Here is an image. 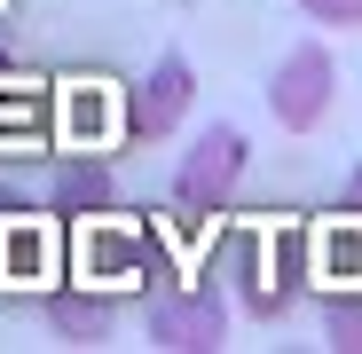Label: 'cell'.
I'll use <instances>...</instances> for the list:
<instances>
[{"label":"cell","mask_w":362,"mask_h":354,"mask_svg":"<svg viewBox=\"0 0 362 354\" xmlns=\"http://www.w3.org/2000/svg\"><path fill=\"white\" fill-rule=\"evenodd\" d=\"M245 182V134L228 126V118H213V126L189 142V158H181V173H173V205L189 213V220H213L221 205H228V189Z\"/></svg>","instance_id":"1"},{"label":"cell","mask_w":362,"mask_h":354,"mask_svg":"<svg viewBox=\"0 0 362 354\" xmlns=\"http://www.w3.org/2000/svg\"><path fill=\"white\" fill-rule=\"evenodd\" d=\"M331 102H339V64L323 55V40L291 47L284 64H276V79H268V110H276V126H284V134H315L323 118H331Z\"/></svg>","instance_id":"2"},{"label":"cell","mask_w":362,"mask_h":354,"mask_svg":"<svg viewBox=\"0 0 362 354\" xmlns=\"http://www.w3.org/2000/svg\"><path fill=\"white\" fill-rule=\"evenodd\" d=\"M189 102H197V71L181 64V55H158V64L142 71V87L118 102V126L142 134V142H165V134H181Z\"/></svg>","instance_id":"3"},{"label":"cell","mask_w":362,"mask_h":354,"mask_svg":"<svg viewBox=\"0 0 362 354\" xmlns=\"http://www.w3.org/2000/svg\"><path fill=\"white\" fill-rule=\"evenodd\" d=\"M150 338L158 346H221L228 338V315L213 291H158V307H150Z\"/></svg>","instance_id":"4"},{"label":"cell","mask_w":362,"mask_h":354,"mask_svg":"<svg viewBox=\"0 0 362 354\" xmlns=\"http://www.w3.org/2000/svg\"><path fill=\"white\" fill-rule=\"evenodd\" d=\"M308 260H315V236L308 228H276L268 236V283H260V300H252V315H284L299 291H308Z\"/></svg>","instance_id":"5"},{"label":"cell","mask_w":362,"mask_h":354,"mask_svg":"<svg viewBox=\"0 0 362 354\" xmlns=\"http://www.w3.org/2000/svg\"><path fill=\"white\" fill-rule=\"evenodd\" d=\"M64 220H95V213H118V173L103 165V158H79V165H64L55 173V197H47Z\"/></svg>","instance_id":"6"},{"label":"cell","mask_w":362,"mask_h":354,"mask_svg":"<svg viewBox=\"0 0 362 354\" xmlns=\"http://www.w3.org/2000/svg\"><path fill=\"white\" fill-rule=\"evenodd\" d=\"M47 315H55V331H64V338H110V323H118V300H110V291H55V300H47Z\"/></svg>","instance_id":"7"},{"label":"cell","mask_w":362,"mask_h":354,"mask_svg":"<svg viewBox=\"0 0 362 354\" xmlns=\"http://www.w3.org/2000/svg\"><path fill=\"white\" fill-rule=\"evenodd\" d=\"M55 268V236L47 228H0V283H40Z\"/></svg>","instance_id":"8"},{"label":"cell","mask_w":362,"mask_h":354,"mask_svg":"<svg viewBox=\"0 0 362 354\" xmlns=\"http://www.w3.org/2000/svg\"><path fill=\"white\" fill-rule=\"evenodd\" d=\"M142 260V236H127L110 213H95V236H87V276H110V268H134Z\"/></svg>","instance_id":"9"},{"label":"cell","mask_w":362,"mask_h":354,"mask_svg":"<svg viewBox=\"0 0 362 354\" xmlns=\"http://www.w3.org/2000/svg\"><path fill=\"white\" fill-rule=\"evenodd\" d=\"M323 338L362 346V291H323Z\"/></svg>","instance_id":"10"},{"label":"cell","mask_w":362,"mask_h":354,"mask_svg":"<svg viewBox=\"0 0 362 354\" xmlns=\"http://www.w3.org/2000/svg\"><path fill=\"white\" fill-rule=\"evenodd\" d=\"M315 24H362V0H299Z\"/></svg>","instance_id":"11"},{"label":"cell","mask_w":362,"mask_h":354,"mask_svg":"<svg viewBox=\"0 0 362 354\" xmlns=\"http://www.w3.org/2000/svg\"><path fill=\"white\" fill-rule=\"evenodd\" d=\"M339 213H354V220H362V165L346 173V197H339Z\"/></svg>","instance_id":"12"}]
</instances>
